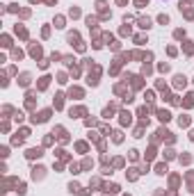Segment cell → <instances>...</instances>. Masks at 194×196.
<instances>
[{"instance_id": "obj_21", "label": "cell", "mask_w": 194, "mask_h": 196, "mask_svg": "<svg viewBox=\"0 0 194 196\" xmlns=\"http://www.w3.org/2000/svg\"><path fill=\"white\" fill-rule=\"evenodd\" d=\"M107 192H112V194H116V192H119V185H114V182H112V185H107Z\"/></svg>"}, {"instance_id": "obj_22", "label": "cell", "mask_w": 194, "mask_h": 196, "mask_svg": "<svg viewBox=\"0 0 194 196\" xmlns=\"http://www.w3.org/2000/svg\"><path fill=\"white\" fill-rule=\"evenodd\" d=\"M112 135H114V137H112V139H114L116 144H119V141H121V139H124V135H121V132H119V130H116V132H112Z\"/></svg>"}, {"instance_id": "obj_6", "label": "cell", "mask_w": 194, "mask_h": 196, "mask_svg": "<svg viewBox=\"0 0 194 196\" xmlns=\"http://www.w3.org/2000/svg\"><path fill=\"white\" fill-rule=\"evenodd\" d=\"M18 85H21V87H27V85H30V73H23V75L18 78Z\"/></svg>"}, {"instance_id": "obj_13", "label": "cell", "mask_w": 194, "mask_h": 196, "mask_svg": "<svg viewBox=\"0 0 194 196\" xmlns=\"http://www.w3.org/2000/svg\"><path fill=\"white\" fill-rule=\"evenodd\" d=\"M69 96H71V98H73V96H75V98H82V89L75 87V89H71V91H69Z\"/></svg>"}, {"instance_id": "obj_23", "label": "cell", "mask_w": 194, "mask_h": 196, "mask_svg": "<svg viewBox=\"0 0 194 196\" xmlns=\"http://www.w3.org/2000/svg\"><path fill=\"white\" fill-rule=\"evenodd\" d=\"M2 46H5V48H9V46H11V39H9L7 34H5V37H2Z\"/></svg>"}, {"instance_id": "obj_9", "label": "cell", "mask_w": 194, "mask_h": 196, "mask_svg": "<svg viewBox=\"0 0 194 196\" xmlns=\"http://www.w3.org/2000/svg\"><path fill=\"white\" fill-rule=\"evenodd\" d=\"M139 27H142V30H149V27H151V18L149 16H146V18H139Z\"/></svg>"}, {"instance_id": "obj_17", "label": "cell", "mask_w": 194, "mask_h": 196, "mask_svg": "<svg viewBox=\"0 0 194 196\" xmlns=\"http://www.w3.org/2000/svg\"><path fill=\"white\" fill-rule=\"evenodd\" d=\"M178 123H180V128H187V126H190V119H187V116H180Z\"/></svg>"}, {"instance_id": "obj_34", "label": "cell", "mask_w": 194, "mask_h": 196, "mask_svg": "<svg viewBox=\"0 0 194 196\" xmlns=\"http://www.w3.org/2000/svg\"><path fill=\"white\" fill-rule=\"evenodd\" d=\"M158 68H160V71H162V73H167V71H169V64H160Z\"/></svg>"}, {"instance_id": "obj_1", "label": "cell", "mask_w": 194, "mask_h": 196, "mask_svg": "<svg viewBox=\"0 0 194 196\" xmlns=\"http://www.w3.org/2000/svg\"><path fill=\"white\" fill-rule=\"evenodd\" d=\"M48 116H50V110H41L39 114L32 116V123H44V121H48Z\"/></svg>"}, {"instance_id": "obj_25", "label": "cell", "mask_w": 194, "mask_h": 196, "mask_svg": "<svg viewBox=\"0 0 194 196\" xmlns=\"http://www.w3.org/2000/svg\"><path fill=\"white\" fill-rule=\"evenodd\" d=\"M16 34H21V37H23V39H25V37H27L25 27H18V25H16Z\"/></svg>"}, {"instance_id": "obj_10", "label": "cell", "mask_w": 194, "mask_h": 196, "mask_svg": "<svg viewBox=\"0 0 194 196\" xmlns=\"http://www.w3.org/2000/svg\"><path fill=\"white\" fill-rule=\"evenodd\" d=\"M82 114H87L85 107H75V110H71V116H82Z\"/></svg>"}, {"instance_id": "obj_28", "label": "cell", "mask_w": 194, "mask_h": 196, "mask_svg": "<svg viewBox=\"0 0 194 196\" xmlns=\"http://www.w3.org/2000/svg\"><path fill=\"white\" fill-rule=\"evenodd\" d=\"M126 176H128L130 180H135V178H137V169H130V173H126Z\"/></svg>"}, {"instance_id": "obj_35", "label": "cell", "mask_w": 194, "mask_h": 196, "mask_svg": "<svg viewBox=\"0 0 194 196\" xmlns=\"http://www.w3.org/2000/svg\"><path fill=\"white\" fill-rule=\"evenodd\" d=\"M144 98H146L149 103H153V91H146V96H144Z\"/></svg>"}, {"instance_id": "obj_7", "label": "cell", "mask_w": 194, "mask_h": 196, "mask_svg": "<svg viewBox=\"0 0 194 196\" xmlns=\"http://www.w3.org/2000/svg\"><path fill=\"white\" fill-rule=\"evenodd\" d=\"M41 176H44V167H34V169H32V178H41Z\"/></svg>"}, {"instance_id": "obj_5", "label": "cell", "mask_w": 194, "mask_h": 196, "mask_svg": "<svg viewBox=\"0 0 194 196\" xmlns=\"http://www.w3.org/2000/svg\"><path fill=\"white\" fill-rule=\"evenodd\" d=\"M57 130V137H60V141H62V144H66V141H69V135H66V130L64 128H55Z\"/></svg>"}, {"instance_id": "obj_4", "label": "cell", "mask_w": 194, "mask_h": 196, "mask_svg": "<svg viewBox=\"0 0 194 196\" xmlns=\"http://www.w3.org/2000/svg\"><path fill=\"white\" fill-rule=\"evenodd\" d=\"M187 85V78L185 75H176L174 78V87H176V89H180V87H185Z\"/></svg>"}, {"instance_id": "obj_37", "label": "cell", "mask_w": 194, "mask_h": 196, "mask_svg": "<svg viewBox=\"0 0 194 196\" xmlns=\"http://www.w3.org/2000/svg\"><path fill=\"white\" fill-rule=\"evenodd\" d=\"M46 2H48V5H55V2H57V0H46Z\"/></svg>"}, {"instance_id": "obj_2", "label": "cell", "mask_w": 194, "mask_h": 196, "mask_svg": "<svg viewBox=\"0 0 194 196\" xmlns=\"http://www.w3.org/2000/svg\"><path fill=\"white\" fill-rule=\"evenodd\" d=\"M41 155H44L41 148H30V151L25 153V157H27V160H34V157H41Z\"/></svg>"}, {"instance_id": "obj_24", "label": "cell", "mask_w": 194, "mask_h": 196, "mask_svg": "<svg viewBox=\"0 0 194 196\" xmlns=\"http://www.w3.org/2000/svg\"><path fill=\"white\" fill-rule=\"evenodd\" d=\"M55 27H64V18H62V16L55 18Z\"/></svg>"}, {"instance_id": "obj_8", "label": "cell", "mask_w": 194, "mask_h": 196, "mask_svg": "<svg viewBox=\"0 0 194 196\" xmlns=\"http://www.w3.org/2000/svg\"><path fill=\"white\" fill-rule=\"evenodd\" d=\"M119 116H121V123H124V126H126V123H130V121H132L130 112H121V114H119Z\"/></svg>"}, {"instance_id": "obj_30", "label": "cell", "mask_w": 194, "mask_h": 196, "mask_svg": "<svg viewBox=\"0 0 194 196\" xmlns=\"http://www.w3.org/2000/svg\"><path fill=\"white\" fill-rule=\"evenodd\" d=\"M69 14H71V16H73V18H75V16H80V9H78V7H73V9H71V11H69Z\"/></svg>"}, {"instance_id": "obj_11", "label": "cell", "mask_w": 194, "mask_h": 196, "mask_svg": "<svg viewBox=\"0 0 194 196\" xmlns=\"http://www.w3.org/2000/svg\"><path fill=\"white\" fill-rule=\"evenodd\" d=\"M62 105H64V96H62V94H57V96H55V107L60 110Z\"/></svg>"}, {"instance_id": "obj_38", "label": "cell", "mask_w": 194, "mask_h": 196, "mask_svg": "<svg viewBox=\"0 0 194 196\" xmlns=\"http://www.w3.org/2000/svg\"><path fill=\"white\" fill-rule=\"evenodd\" d=\"M116 2H119V5H126V0H116Z\"/></svg>"}, {"instance_id": "obj_29", "label": "cell", "mask_w": 194, "mask_h": 196, "mask_svg": "<svg viewBox=\"0 0 194 196\" xmlns=\"http://www.w3.org/2000/svg\"><path fill=\"white\" fill-rule=\"evenodd\" d=\"M192 50H194V48H192V43L185 41V52H187V55H192Z\"/></svg>"}, {"instance_id": "obj_31", "label": "cell", "mask_w": 194, "mask_h": 196, "mask_svg": "<svg viewBox=\"0 0 194 196\" xmlns=\"http://www.w3.org/2000/svg\"><path fill=\"white\" fill-rule=\"evenodd\" d=\"M135 41H137V43H139V46H142V43L146 41V37H142V34H137V37H135Z\"/></svg>"}, {"instance_id": "obj_33", "label": "cell", "mask_w": 194, "mask_h": 196, "mask_svg": "<svg viewBox=\"0 0 194 196\" xmlns=\"http://www.w3.org/2000/svg\"><path fill=\"white\" fill-rule=\"evenodd\" d=\"M50 144H53V137L48 135V137H46V139H44V146H50Z\"/></svg>"}, {"instance_id": "obj_14", "label": "cell", "mask_w": 194, "mask_h": 196, "mask_svg": "<svg viewBox=\"0 0 194 196\" xmlns=\"http://www.w3.org/2000/svg\"><path fill=\"white\" fill-rule=\"evenodd\" d=\"M194 105V94H187L185 96V107H192Z\"/></svg>"}, {"instance_id": "obj_20", "label": "cell", "mask_w": 194, "mask_h": 196, "mask_svg": "<svg viewBox=\"0 0 194 196\" xmlns=\"http://www.w3.org/2000/svg\"><path fill=\"white\" fill-rule=\"evenodd\" d=\"M78 189H80V185H78V182H71V185H69V192H71V194H75Z\"/></svg>"}, {"instance_id": "obj_36", "label": "cell", "mask_w": 194, "mask_h": 196, "mask_svg": "<svg viewBox=\"0 0 194 196\" xmlns=\"http://www.w3.org/2000/svg\"><path fill=\"white\" fill-rule=\"evenodd\" d=\"M146 2H149V0H137V5H139V7H144Z\"/></svg>"}, {"instance_id": "obj_15", "label": "cell", "mask_w": 194, "mask_h": 196, "mask_svg": "<svg viewBox=\"0 0 194 196\" xmlns=\"http://www.w3.org/2000/svg\"><path fill=\"white\" fill-rule=\"evenodd\" d=\"M155 173L165 176V173H167V164H158V167H155Z\"/></svg>"}, {"instance_id": "obj_3", "label": "cell", "mask_w": 194, "mask_h": 196, "mask_svg": "<svg viewBox=\"0 0 194 196\" xmlns=\"http://www.w3.org/2000/svg\"><path fill=\"white\" fill-rule=\"evenodd\" d=\"M158 119L162 121V123H167V121L171 119V112L169 110H158Z\"/></svg>"}, {"instance_id": "obj_26", "label": "cell", "mask_w": 194, "mask_h": 196, "mask_svg": "<svg viewBox=\"0 0 194 196\" xmlns=\"http://www.w3.org/2000/svg\"><path fill=\"white\" fill-rule=\"evenodd\" d=\"M78 39H80L78 32H71V34H69V41H71V43H73V41H78Z\"/></svg>"}, {"instance_id": "obj_32", "label": "cell", "mask_w": 194, "mask_h": 196, "mask_svg": "<svg viewBox=\"0 0 194 196\" xmlns=\"http://www.w3.org/2000/svg\"><path fill=\"white\" fill-rule=\"evenodd\" d=\"M128 155H130V160H137V157H139V153H137L135 148H132V151H130V153H128Z\"/></svg>"}, {"instance_id": "obj_27", "label": "cell", "mask_w": 194, "mask_h": 196, "mask_svg": "<svg viewBox=\"0 0 194 196\" xmlns=\"http://www.w3.org/2000/svg\"><path fill=\"white\" fill-rule=\"evenodd\" d=\"M174 37H176V39H183V37H185V30H176V32H174Z\"/></svg>"}, {"instance_id": "obj_18", "label": "cell", "mask_w": 194, "mask_h": 196, "mask_svg": "<svg viewBox=\"0 0 194 196\" xmlns=\"http://www.w3.org/2000/svg\"><path fill=\"white\" fill-rule=\"evenodd\" d=\"M158 23L167 25V23H169V16H167V14H160V16H158Z\"/></svg>"}, {"instance_id": "obj_19", "label": "cell", "mask_w": 194, "mask_h": 196, "mask_svg": "<svg viewBox=\"0 0 194 196\" xmlns=\"http://www.w3.org/2000/svg\"><path fill=\"white\" fill-rule=\"evenodd\" d=\"M75 148H78L80 153H85V151H87V144H85V141H78V144H75Z\"/></svg>"}, {"instance_id": "obj_12", "label": "cell", "mask_w": 194, "mask_h": 196, "mask_svg": "<svg viewBox=\"0 0 194 196\" xmlns=\"http://www.w3.org/2000/svg\"><path fill=\"white\" fill-rule=\"evenodd\" d=\"M48 82H50V78H48V75H44L41 80H39V89H46V87H48Z\"/></svg>"}, {"instance_id": "obj_16", "label": "cell", "mask_w": 194, "mask_h": 196, "mask_svg": "<svg viewBox=\"0 0 194 196\" xmlns=\"http://www.w3.org/2000/svg\"><path fill=\"white\" fill-rule=\"evenodd\" d=\"M30 52H32V57H39V55H41V46H32Z\"/></svg>"}, {"instance_id": "obj_39", "label": "cell", "mask_w": 194, "mask_h": 196, "mask_svg": "<svg viewBox=\"0 0 194 196\" xmlns=\"http://www.w3.org/2000/svg\"><path fill=\"white\" fill-rule=\"evenodd\" d=\"M30 2H37V0H30Z\"/></svg>"}]
</instances>
